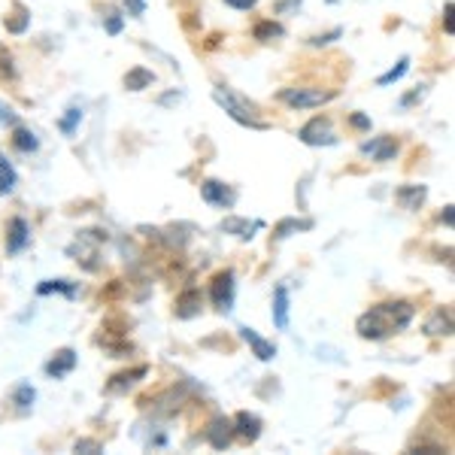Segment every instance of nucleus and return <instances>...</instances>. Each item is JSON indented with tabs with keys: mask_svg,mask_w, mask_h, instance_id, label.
Instances as JSON below:
<instances>
[{
	"mask_svg": "<svg viewBox=\"0 0 455 455\" xmlns=\"http://www.w3.org/2000/svg\"><path fill=\"white\" fill-rule=\"evenodd\" d=\"M107 31H109V34H119V31H122V19H119V16L109 19V21H107Z\"/></svg>",
	"mask_w": 455,
	"mask_h": 455,
	"instance_id": "34",
	"label": "nucleus"
},
{
	"mask_svg": "<svg viewBox=\"0 0 455 455\" xmlns=\"http://www.w3.org/2000/svg\"><path fill=\"white\" fill-rule=\"evenodd\" d=\"M362 149L368 152V156H371L373 161H388V158L398 156V143H395L392 137H377V140L364 143Z\"/></svg>",
	"mask_w": 455,
	"mask_h": 455,
	"instance_id": "10",
	"label": "nucleus"
},
{
	"mask_svg": "<svg viewBox=\"0 0 455 455\" xmlns=\"http://www.w3.org/2000/svg\"><path fill=\"white\" fill-rule=\"evenodd\" d=\"M197 313H201V295L197 291H186V295L176 300V315L180 319H192Z\"/></svg>",
	"mask_w": 455,
	"mask_h": 455,
	"instance_id": "15",
	"label": "nucleus"
},
{
	"mask_svg": "<svg viewBox=\"0 0 455 455\" xmlns=\"http://www.w3.org/2000/svg\"><path fill=\"white\" fill-rule=\"evenodd\" d=\"M452 219H455V216H452V207H446V212H443V222H446V225H452Z\"/></svg>",
	"mask_w": 455,
	"mask_h": 455,
	"instance_id": "35",
	"label": "nucleus"
},
{
	"mask_svg": "<svg viewBox=\"0 0 455 455\" xmlns=\"http://www.w3.org/2000/svg\"><path fill=\"white\" fill-rule=\"evenodd\" d=\"M413 319V307L407 300H388V304L371 307L368 313L358 319V334L368 337V340H383V337L401 331Z\"/></svg>",
	"mask_w": 455,
	"mask_h": 455,
	"instance_id": "1",
	"label": "nucleus"
},
{
	"mask_svg": "<svg viewBox=\"0 0 455 455\" xmlns=\"http://www.w3.org/2000/svg\"><path fill=\"white\" fill-rule=\"evenodd\" d=\"M201 195L204 201L212 204V207H234V201H237V195H234V188H228L225 182H216V180H207L201 186Z\"/></svg>",
	"mask_w": 455,
	"mask_h": 455,
	"instance_id": "6",
	"label": "nucleus"
},
{
	"mask_svg": "<svg viewBox=\"0 0 455 455\" xmlns=\"http://www.w3.org/2000/svg\"><path fill=\"white\" fill-rule=\"evenodd\" d=\"M340 36V31H331V34H325V36H313V46H325V43H331Z\"/></svg>",
	"mask_w": 455,
	"mask_h": 455,
	"instance_id": "33",
	"label": "nucleus"
},
{
	"mask_svg": "<svg viewBox=\"0 0 455 455\" xmlns=\"http://www.w3.org/2000/svg\"><path fill=\"white\" fill-rule=\"evenodd\" d=\"M79 119H83V109H68V116H64L61 119V131L64 134H73V131H76V124H79Z\"/></svg>",
	"mask_w": 455,
	"mask_h": 455,
	"instance_id": "23",
	"label": "nucleus"
},
{
	"mask_svg": "<svg viewBox=\"0 0 455 455\" xmlns=\"http://www.w3.org/2000/svg\"><path fill=\"white\" fill-rule=\"evenodd\" d=\"M152 83H156V73L146 68H134L124 76V88H128V92H143V88H149Z\"/></svg>",
	"mask_w": 455,
	"mask_h": 455,
	"instance_id": "14",
	"label": "nucleus"
},
{
	"mask_svg": "<svg viewBox=\"0 0 455 455\" xmlns=\"http://www.w3.org/2000/svg\"><path fill=\"white\" fill-rule=\"evenodd\" d=\"M234 435H240L243 440H259L261 435V419L255 413H237L234 416Z\"/></svg>",
	"mask_w": 455,
	"mask_h": 455,
	"instance_id": "9",
	"label": "nucleus"
},
{
	"mask_svg": "<svg viewBox=\"0 0 455 455\" xmlns=\"http://www.w3.org/2000/svg\"><path fill=\"white\" fill-rule=\"evenodd\" d=\"M12 143H16V149L19 152H36V137H34V131H28V128H19L16 124V137H12Z\"/></svg>",
	"mask_w": 455,
	"mask_h": 455,
	"instance_id": "18",
	"label": "nucleus"
},
{
	"mask_svg": "<svg viewBox=\"0 0 455 455\" xmlns=\"http://www.w3.org/2000/svg\"><path fill=\"white\" fill-rule=\"evenodd\" d=\"M425 195H428V192H425V186H403L401 192H398V201L407 210H416L425 201Z\"/></svg>",
	"mask_w": 455,
	"mask_h": 455,
	"instance_id": "17",
	"label": "nucleus"
},
{
	"mask_svg": "<svg viewBox=\"0 0 455 455\" xmlns=\"http://www.w3.org/2000/svg\"><path fill=\"white\" fill-rule=\"evenodd\" d=\"M76 452H85V455H92V452H104V446L98 443V440H76V446H73Z\"/></svg>",
	"mask_w": 455,
	"mask_h": 455,
	"instance_id": "26",
	"label": "nucleus"
},
{
	"mask_svg": "<svg viewBox=\"0 0 455 455\" xmlns=\"http://www.w3.org/2000/svg\"><path fill=\"white\" fill-rule=\"evenodd\" d=\"M207 440H210L212 450H225V446L234 440V419H228V416H216L207 428Z\"/></svg>",
	"mask_w": 455,
	"mask_h": 455,
	"instance_id": "7",
	"label": "nucleus"
},
{
	"mask_svg": "<svg viewBox=\"0 0 455 455\" xmlns=\"http://www.w3.org/2000/svg\"><path fill=\"white\" fill-rule=\"evenodd\" d=\"M0 124H10V128H16L19 124V116L12 113V107H6L4 100H0Z\"/></svg>",
	"mask_w": 455,
	"mask_h": 455,
	"instance_id": "27",
	"label": "nucleus"
},
{
	"mask_svg": "<svg viewBox=\"0 0 455 455\" xmlns=\"http://www.w3.org/2000/svg\"><path fill=\"white\" fill-rule=\"evenodd\" d=\"M31 401H34V388L28 386V383H25V386H19V388H16V403H19V407H21V410L31 407Z\"/></svg>",
	"mask_w": 455,
	"mask_h": 455,
	"instance_id": "25",
	"label": "nucleus"
},
{
	"mask_svg": "<svg viewBox=\"0 0 455 455\" xmlns=\"http://www.w3.org/2000/svg\"><path fill=\"white\" fill-rule=\"evenodd\" d=\"M240 334H243V340L249 343V347H252V352L261 358V362H270V358L276 355V347H274V343L264 340V337H259V334L252 331V328H240Z\"/></svg>",
	"mask_w": 455,
	"mask_h": 455,
	"instance_id": "12",
	"label": "nucleus"
},
{
	"mask_svg": "<svg viewBox=\"0 0 455 455\" xmlns=\"http://www.w3.org/2000/svg\"><path fill=\"white\" fill-rule=\"evenodd\" d=\"M440 315H443V310H437V313H435V322L428 325V334H440ZM450 328H452V325H450V319H443V331H446V334H450Z\"/></svg>",
	"mask_w": 455,
	"mask_h": 455,
	"instance_id": "28",
	"label": "nucleus"
},
{
	"mask_svg": "<svg viewBox=\"0 0 455 455\" xmlns=\"http://www.w3.org/2000/svg\"><path fill=\"white\" fill-rule=\"evenodd\" d=\"M225 4L231 6V10H252L259 0H225Z\"/></svg>",
	"mask_w": 455,
	"mask_h": 455,
	"instance_id": "31",
	"label": "nucleus"
},
{
	"mask_svg": "<svg viewBox=\"0 0 455 455\" xmlns=\"http://www.w3.org/2000/svg\"><path fill=\"white\" fill-rule=\"evenodd\" d=\"M452 12H455V6H452V4H446V10H443V25H446V34H455V21H452Z\"/></svg>",
	"mask_w": 455,
	"mask_h": 455,
	"instance_id": "30",
	"label": "nucleus"
},
{
	"mask_svg": "<svg viewBox=\"0 0 455 455\" xmlns=\"http://www.w3.org/2000/svg\"><path fill=\"white\" fill-rule=\"evenodd\" d=\"M73 368H76V352H73V349H61L52 358V362L46 364V373H49V377H55V379H61V377H68Z\"/></svg>",
	"mask_w": 455,
	"mask_h": 455,
	"instance_id": "11",
	"label": "nucleus"
},
{
	"mask_svg": "<svg viewBox=\"0 0 455 455\" xmlns=\"http://www.w3.org/2000/svg\"><path fill=\"white\" fill-rule=\"evenodd\" d=\"M124 6H128L131 16L140 19V16H143V10H146V0H124Z\"/></svg>",
	"mask_w": 455,
	"mask_h": 455,
	"instance_id": "29",
	"label": "nucleus"
},
{
	"mask_svg": "<svg viewBox=\"0 0 455 455\" xmlns=\"http://www.w3.org/2000/svg\"><path fill=\"white\" fill-rule=\"evenodd\" d=\"M407 70H410V58L403 55L401 61H398V68H392L388 73H383V76L377 79V85H392V83H398V79L407 76Z\"/></svg>",
	"mask_w": 455,
	"mask_h": 455,
	"instance_id": "19",
	"label": "nucleus"
},
{
	"mask_svg": "<svg viewBox=\"0 0 455 455\" xmlns=\"http://www.w3.org/2000/svg\"><path fill=\"white\" fill-rule=\"evenodd\" d=\"M280 100L291 109H313L334 100V92H322V88H283Z\"/></svg>",
	"mask_w": 455,
	"mask_h": 455,
	"instance_id": "3",
	"label": "nucleus"
},
{
	"mask_svg": "<svg viewBox=\"0 0 455 455\" xmlns=\"http://www.w3.org/2000/svg\"><path fill=\"white\" fill-rule=\"evenodd\" d=\"M298 137H300V143H307V146H334L337 143L331 119H322V116H315V119L307 122L304 128L298 131Z\"/></svg>",
	"mask_w": 455,
	"mask_h": 455,
	"instance_id": "4",
	"label": "nucleus"
},
{
	"mask_svg": "<svg viewBox=\"0 0 455 455\" xmlns=\"http://www.w3.org/2000/svg\"><path fill=\"white\" fill-rule=\"evenodd\" d=\"M352 124H355L358 131H368L371 128V119H368V116H362V113H355V116H352Z\"/></svg>",
	"mask_w": 455,
	"mask_h": 455,
	"instance_id": "32",
	"label": "nucleus"
},
{
	"mask_svg": "<svg viewBox=\"0 0 455 455\" xmlns=\"http://www.w3.org/2000/svg\"><path fill=\"white\" fill-rule=\"evenodd\" d=\"M212 304L225 313L234 307V274L231 270H222V274H216V280H212Z\"/></svg>",
	"mask_w": 455,
	"mask_h": 455,
	"instance_id": "5",
	"label": "nucleus"
},
{
	"mask_svg": "<svg viewBox=\"0 0 455 455\" xmlns=\"http://www.w3.org/2000/svg\"><path fill=\"white\" fill-rule=\"evenodd\" d=\"M212 100H216V104L222 107L234 122L246 124V128H259V131L267 128V124H264L259 116H255V107L246 104V100H240L237 94L228 92V88H216V92H212Z\"/></svg>",
	"mask_w": 455,
	"mask_h": 455,
	"instance_id": "2",
	"label": "nucleus"
},
{
	"mask_svg": "<svg viewBox=\"0 0 455 455\" xmlns=\"http://www.w3.org/2000/svg\"><path fill=\"white\" fill-rule=\"evenodd\" d=\"M19 176H16V167L6 161V156H0V195H10L16 188Z\"/></svg>",
	"mask_w": 455,
	"mask_h": 455,
	"instance_id": "16",
	"label": "nucleus"
},
{
	"mask_svg": "<svg viewBox=\"0 0 455 455\" xmlns=\"http://www.w3.org/2000/svg\"><path fill=\"white\" fill-rule=\"evenodd\" d=\"M222 228L225 231H240V237L249 240L252 237L249 231H252V228H261V225H246V222H240V219H228V222H222Z\"/></svg>",
	"mask_w": 455,
	"mask_h": 455,
	"instance_id": "22",
	"label": "nucleus"
},
{
	"mask_svg": "<svg viewBox=\"0 0 455 455\" xmlns=\"http://www.w3.org/2000/svg\"><path fill=\"white\" fill-rule=\"evenodd\" d=\"M28 240H31V228H28L25 219H12L10 228H6V252L16 255L21 249L28 246Z\"/></svg>",
	"mask_w": 455,
	"mask_h": 455,
	"instance_id": "8",
	"label": "nucleus"
},
{
	"mask_svg": "<svg viewBox=\"0 0 455 455\" xmlns=\"http://www.w3.org/2000/svg\"><path fill=\"white\" fill-rule=\"evenodd\" d=\"M285 31H283V25L280 21H261L259 28H255V40H274V36H283Z\"/></svg>",
	"mask_w": 455,
	"mask_h": 455,
	"instance_id": "20",
	"label": "nucleus"
},
{
	"mask_svg": "<svg viewBox=\"0 0 455 455\" xmlns=\"http://www.w3.org/2000/svg\"><path fill=\"white\" fill-rule=\"evenodd\" d=\"M52 291H64L68 298H73V285L70 283H64V280H49V283H43L40 289H36V295H52Z\"/></svg>",
	"mask_w": 455,
	"mask_h": 455,
	"instance_id": "21",
	"label": "nucleus"
},
{
	"mask_svg": "<svg viewBox=\"0 0 455 455\" xmlns=\"http://www.w3.org/2000/svg\"><path fill=\"white\" fill-rule=\"evenodd\" d=\"M274 325L289 328V289L285 285H280L274 295Z\"/></svg>",
	"mask_w": 455,
	"mask_h": 455,
	"instance_id": "13",
	"label": "nucleus"
},
{
	"mask_svg": "<svg viewBox=\"0 0 455 455\" xmlns=\"http://www.w3.org/2000/svg\"><path fill=\"white\" fill-rule=\"evenodd\" d=\"M0 76H6V79H16V68H12V55L6 52L4 46H0Z\"/></svg>",
	"mask_w": 455,
	"mask_h": 455,
	"instance_id": "24",
	"label": "nucleus"
}]
</instances>
